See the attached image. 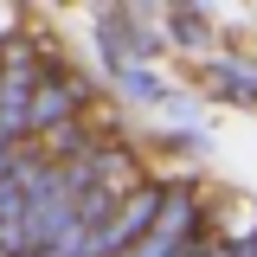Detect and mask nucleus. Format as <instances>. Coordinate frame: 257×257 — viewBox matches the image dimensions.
Masks as SVG:
<instances>
[{"label":"nucleus","mask_w":257,"mask_h":257,"mask_svg":"<svg viewBox=\"0 0 257 257\" xmlns=\"http://www.w3.org/2000/svg\"><path fill=\"white\" fill-rule=\"evenodd\" d=\"M64 109H71L64 96H52V90H39V109H32V122H58Z\"/></svg>","instance_id":"f257e3e1"}]
</instances>
